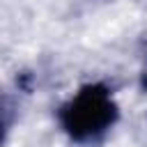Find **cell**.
<instances>
[{"label":"cell","instance_id":"6da1fadb","mask_svg":"<svg viewBox=\"0 0 147 147\" xmlns=\"http://www.w3.org/2000/svg\"><path fill=\"white\" fill-rule=\"evenodd\" d=\"M122 108L106 80H90L76 87L55 110V122L69 142L87 147L101 142L119 122Z\"/></svg>","mask_w":147,"mask_h":147},{"label":"cell","instance_id":"7a4b0ae2","mask_svg":"<svg viewBox=\"0 0 147 147\" xmlns=\"http://www.w3.org/2000/svg\"><path fill=\"white\" fill-rule=\"evenodd\" d=\"M18 119V101L11 92L0 90V147H7L11 129Z\"/></svg>","mask_w":147,"mask_h":147},{"label":"cell","instance_id":"3957f363","mask_svg":"<svg viewBox=\"0 0 147 147\" xmlns=\"http://www.w3.org/2000/svg\"><path fill=\"white\" fill-rule=\"evenodd\" d=\"M142 53H145V60H147V39H145V46H142Z\"/></svg>","mask_w":147,"mask_h":147}]
</instances>
